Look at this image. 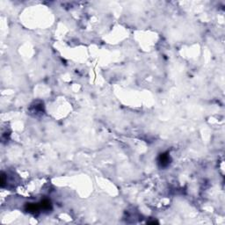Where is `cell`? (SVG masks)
Segmentation results:
<instances>
[{
  "mask_svg": "<svg viewBox=\"0 0 225 225\" xmlns=\"http://www.w3.org/2000/svg\"><path fill=\"white\" fill-rule=\"evenodd\" d=\"M159 162L161 166H166L170 163V158L168 156V153H163L160 155L159 159Z\"/></svg>",
  "mask_w": 225,
  "mask_h": 225,
  "instance_id": "6da1fadb",
  "label": "cell"
},
{
  "mask_svg": "<svg viewBox=\"0 0 225 225\" xmlns=\"http://www.w3.org/2000/svg\"><path fill=\"white\" fill-rule=\"evenodd\" d=\"M40 206L38 204H34V203H27L26 206V210L29 213H36L37 211H39L40 209Z\"/></svg>",
  "mask_w": 225,
  "mask_h": 225,
  "instance_id": "7a4b0ae2",
  "label": "cell"
},
{
  "mask_svg": "<svg viewBox=\"0 0 225 225\" xmlns=\"http://www.w3.org/2000/svg\"><path fill=\"white\" fill-rule=\"evenodd\" d=\"M40 207L44 210H50L51 209V203L49 200H43L41 202Z\"/></svg>",
  "mask_w": 225,
  "mask_h": 225,
  "instance_id": "3957f363",
  "label": "cell"
}]
</instances>
